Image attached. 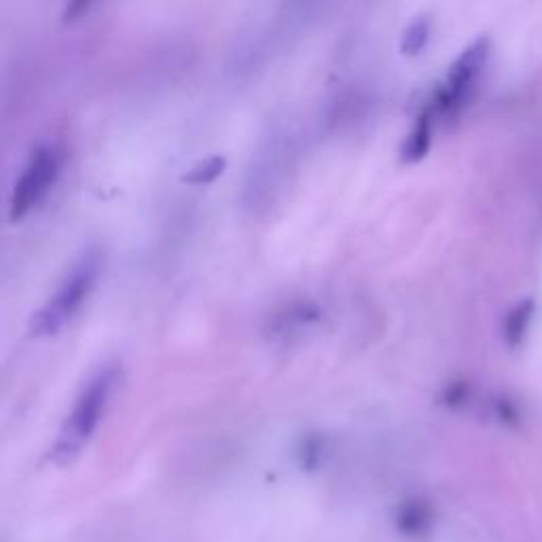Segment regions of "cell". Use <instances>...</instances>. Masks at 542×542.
<instances>
[{
	"mask_svg": "<svg viewBox=\"0 0 542 542\" xmlns=\"http://www.w3.org/2000/svg\"><path fill=\"white\" fill-rule=\"evenodd\" d=\"M102 269V250L87 248L79 259L70 265L66 276L58 284L47 303L30 320V331L36 337L58 333L64 324L77 314L81 303L92 293V288Z\"/></svg>",
	"mask_w": 542,
	"mask_h": 542,
	"instance_id": "6da1fadb",
	"label": "cell"
},
{
	"mask_svg": "<svg viewBox=\"0 0 542 542\" xmlns=\"http://www.w3.org/2000/svg\"><path fill=\"white\" fill-rule=\"evenodd\" d=\"M117 373L119 371L115 365H104L87 379V384L79 392L77 401L72 405V411L64 422L58 443L53 447V460L70 462L79 454L83 443L92 437V432L100 422V415L117 384Z\"/></svg>",
	"mask_w": 542,
	"mask_h": 542,
	"instance_id": "7a4b0ae2",
	"label": "cell"
},
{
	"mask_svg": "<svg viewBox=\"0 0 542 542\" xmlns=\"http://www.w3.org/2000/svg\"><path fill=\"white\" fill-rule=\"evenodd\" d=\"M60 161H62L60 149L56 144L49 142L39 144V147L30 153L11 193L9 216L13 221L22 219V216L49 191L53 180H56L60 172Z\"/></svg>",
	"mask_w": 542,
	"mask_h": 542,
	"instance_id": "3957f363",
	"label": "cell"
},
{
	"mask_svg": "<svg viewBox=\"0 0 542 542\" xmlns=\"http://www.w3.org/2000/svg\"><path fill=\"white\" fill-rule=\"evenodd\" d=\"M487 56H490V41L487 39H477L460 53V58L451 64L445 87L437 98V106L441 111H454L468 98L487 62Z\"/></svg>",
	"mask_w": 542,
	"mask_h": 542,
	"instance_id": "277c9868",
	"label": "cell"
},
{
	"mask_svg": "<svg viewBox=\"0 0 542 542\" xmlns=\"http://www.w3.org/2000/svg\"><path fill=\"white\" fill-rule=\"evenodd\" d=\"M534 312H536V303L532 299L521 301L509 312L507 320H504V339H507L509 346L513 348L519 346L523 337L528 335Z\"/></svg>",
	"mask_w": 542,
	"mask_h": 542,
	"instance_id": "5b68a950",
	"label": "cell"
},
{
	"mask_svg": "<svg viewBox=\"0 0 542 542\" xmlns=\"http://www.w3.org/2000/svg\"><path fill=\"white\" fill-rule=\"evenodd\" d=\"M430 132H432V119L430 113H424L418 123L413 125L411 134L403 144V159L405 161H418L426 155L430 147Z\"/></svg>",
	"mask_w": 542,
	"mask_h": 542,
	"instance_id": "8992f818",
	"label": "cell"
},
{
	"mask_svg": "<svg viewBox=\"0 0 542 542\" xmlns=\"http://www.w3.org/2000/svg\"><path fill=\"white\" fill-rule=\"evenodd\" d=\"M223 168H225V157H221V155H212V157L200 161V164H195V166L183 176V180H187V183H191V185L210 183V180H214L216 176L223 174Z\"/></svg>",
	"mask_w": 542,
	"mask_h": 542,
	"instance_id": "52a82bcc",
	"label": "cell"
},
{
	"mask_svg": "<svg viewBox=\"0 0 542 542\" xmlns=\"http://www.w3.org/2000/svg\"><path fill=\"white\" fill-rule=\"evenodd\" d=\"M428 34H430V22L428 20H415V22H411L407 26L405 34H403L401 49L405 53H418L426 45Z\"/></svg>",
	"mask_w": 542,
	"mask_h": 542,
	"instance_id": "ba28073f",
	"label": "cell"
}]
</instances>
